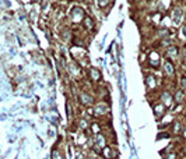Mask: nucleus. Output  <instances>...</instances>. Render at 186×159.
Returning <instances> with one entry per match:
<instances>
[{"label":"nucleus","instance_id":"obj_6","mask_svg":"<svg viewBox=\"0 0 186 159\" xmlns=\"http://www.w3.org/2000/svg\"><path fill=\"white\" fill-rule=\"evenodd\" d=\"M84 22H85V27H88V28H91V27H92V20H91V18H85V20H84Z\"/></svg>","mask_w":186,"mask_h":159},{"label":"nucleus","instance_id":"obj_3","mask_svg":"<svg viewBox=\"0 0 186 159\" xmlns=\"http://www.w3.org/2000/svg\"><path fill=\"white\" fill-rule=\"evenodd\" d=\"M164 106H161V105H157L155 108H154V112H157V116H162L164 115Z\"/></svg>","mask_w":186,"mask_h":159},{"label":"nucleus","instance_id":"obj_1","mask_svg":"<svg viewBox=\"0 0 186 159\" xmlns=\"http://www.w3.org/2000/svg\"><path fill=\"white\" fill-rule=\"evenodd\" d=\"M161 98H162V101H164L165 105H171V102H172V95L169 94V92H164V94L161 95Z\"/></svg>","mask_w":186,"mask_h":159},{"label":"nucleus","instance_id":"obj_4","mask_svg":"<svg viewBox=\"0 0 186 159\" xmlns=\"http://www.w3.org/2000/svg\"><path fill=\"white\" fill-rule=\"evenodd\" d=\"M181 15H182V13H181V10H179V8H176V10L174 11V20H175V21L178 22L179 20H181Z\"/></svg>","mask_w":186,"mask_h":159},{"label":"nucleus","instance_id":"obj_5","mask_svg":"<svg viewBox=\"0 0 186 159\" xmlns=\"http://www.w3.org/2000/svg\"><path fill=\"white\" fill-rule=\"evenodd\" d=\"M182 99H183V92H182V89H179L178 94H176V102H178V103H181V102H182Z\"/></svg>","mask_w":186,"mask_h":159},{"label":"nucleus","instance_id":"obj_2","mask_svg":"<svg viewBox=\"0 0 186 159\" xmlns=\"http://www.w3.org/2000/svg\"><path fill=\"white\" fill-rule=\"evenodd\" d=\"M164 67H165V73H167L168 76H172V74H174V66H172L169 62H165Z\"/></svg>","mask_w":186,"mask_h":159}]
</instances>
